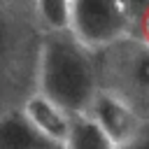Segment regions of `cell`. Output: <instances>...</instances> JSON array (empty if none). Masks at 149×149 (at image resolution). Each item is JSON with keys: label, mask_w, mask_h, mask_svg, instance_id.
Segmentation results:
<instances>
[{"label": "cell", "mask_w": 149, "mask_h": 149, "mask_svg": "<svg viewBox=\"0 0 149 149\" xmlns=\"http://www.w3.org/2000/svg\"><path fill=\"white\" fill-rule=\"evenodd\" d=\"M35 93L44 95L70 116L86 114L98 93L95 54L70 33H44L37 56Z\"/></svg>", "instance_id": "obj_1"}, {"label": "cell", "mask_w": 149, "mask_h": 149, "mask_svg": "<svg viewBox=\"0 0 149 149\" xmlns=\"http://www.w3.org/2000/svg\"><path fill=\"white\" fill-rule=\"evenodd\" d=\"M42 35L33 2H0V116L35 93Z\"/></svg>", "instance_id": "obj_2"}, {"label": "cell", "mask_w": 149, "mask_h": 149, "mask_svg": "<svg viewBox=\"0 0 149 149\" xmlns=\"http://www.w3.org/2000/svg\"><path fill=\"white\" fill-rule=\"evenodd\" d=\"M98 91L128 105L142 121H149V42L130 35L102 51H95Z\"/></svg>", "instance_id": "obj_3"}, {"label": "cell", "mask_w": 149, "mask_h": 149, "mask_svg": "<svg viewBox=\"0 0 149 149\" xmlns=\"http://www.w3.org/2000/svg\"><path fill=\"white\" fill-rule=\"evenodd\" d=\"M68 33L88 51H102L135 35V7L119 0H74Z\"/></svg>", "instance_id": "obj_4"}, {"label": "cell", "mask_w": 149, "mask_h": 149, "mask_svg": "<svg viewBox=\"0 0 149 149\" xmlns=\"http://www.w3.org/2000/svg\"><path fill=\"white\" fill-rule=\"evenodd\" d=\"M95 128L116 147V149H123L142 128V119L128 107L123 105L121 100H116L114 95L105 93V91H98L95 98L91 100L86 114Z\"/></svg>", "instance_id": "obj_5"}, {"label": "cell", "mask_w": 149, "mask_h": 149, "mask_svg": "<svg viewBox=\"0 0 149 149\" xmlns=\"http://www.w3.org/2000/svg\"><path fill=\"white\" fill-rule=\"evenodd\" d=\"M21 114L26 116V121L44 140H49L51 144H56V147L63 149V144L68 140V133H70V123H72V116L65 109H61L58 105H54L44 95L33 93L21 105Z\"/></svg>", "instance_id": "obj_6"}, {"label": "cell", "mask_w": 149, "mask_h": 149, "mask_svg": "<svg viewBox=\"0 0 149 149\" xmlns=\"http://www.w3.org/2000/svg\"><path fill=\"white\" fill-rule=\"evenodd\" d=\"M0 149H61L44 140L21 114V109L0 116Z\"/></svg>", "instance_id": "obj_7"}, {"label": "cell", "mask_w": 149, "mask_h": 149, "mask_svg": "<svg viewBox=\"0 0 149 149\" xmlns=\"http://www.w3.org/2000/svg\"><path fill=\"white\" fill-rule=\"evenodd\" d=\"M63 149H116V147L95 128V123L88 116L79 114V116H72L70 133Z\"/></svg>", "instance_id": "obj_8"}, {"label": "cell", "mask_w": 149, "mask_h": 149, "mask_svg": "<svg viewBox=\"0 0 149 149\" xmlns=\"http://www.w3.org/2000/svg\"><path fill=\"white\" fill-rule=\"evenodd\" d=\"M33 16L42 33H68L70 30V2L37 0L33 2Z\"/></svg>", "instance_id": "obj_9"}, {"label": "cell", "mask_w": 149, "mask_h": 149, "mask_svg": "<svg viewBox=\"0 0 149 149\" xmlns=\"http://www.w3.org/2000/svg\"><path fill=\"white\" fill-rule=\"evenodd\" d=\"M123 149H149V121L142 123L140 133H137V135H135Z\"/></svg>", "instance_id": "obj_10"}]
</instances>
